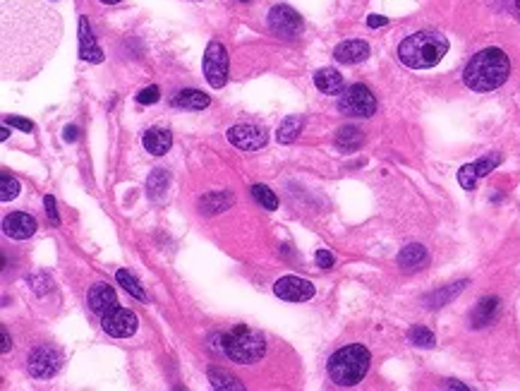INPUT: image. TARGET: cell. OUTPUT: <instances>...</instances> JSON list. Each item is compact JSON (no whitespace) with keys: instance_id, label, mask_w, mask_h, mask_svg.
<instances>
[{"instance_id":"cell-1","label":"cell","mask_w":520,"mask_h":391,"mask_svg":"<svg viewBox=\"0 0 520 391\" xmlns=\"http://www.w3.org/2000/svg\"><path fill=\"white\" fill-rule=\"evenodd\" d=\"M63 22L56 10L36 0L3 3V75L34 77L61 44Z\"/></svg>"},{"instance_id":"cell-2","label":"cell","mask_w":520,"mask_h":391,"mask_svg":"<svg viewBox=\"0 0 520 391\" xmlns=\"http://www.w3.org/2000/svg\"><path fill=\"white\" fill-rule=\"evenodd\" d=\"M511 75L509 56L501 49H484L470 58L463 70V82L472 91L499 89Z\"/></svg>"},{"instance_id":"cell-3","label":"cell","mask_w":520,"mask_h":391,"mask_svg":"<svg viewBox=\"0 0 520 391\" xmlns=\"http://www.w3.org/2000/svg\"><path fill=\"white\" fill-rule=\"evenodd\" d=\"M446 51H449L446 36L437 34V31H417V34H410L400 41L398 58L410 70H427L434 68L446 56Z\"/></svg>"},{"instance_id":"cell-4","label":"cell","mask_w":520,"mask_h":391,"mask_svg":"<svg viewBox=\"0 0 520 391\" xmlns=\"http://www.w3.org/2000/svg\"><path fill=\"white\" fill-rule=\"evenodd\" d=\"M370 350L360 343H353V346H345L328 357V377H331L333 384L338 387H355L365 380L367 370H370Z\"/></svg>"},{"instance_id":"cell-5","label":"cell","mask_w":520,"mask_h":391,"mask_svg":"<svg viewBox=\"0 0 520 391\" xmlns=\"http://www.w3.org/2000/svg\"><path fill=\"white\" fill-rule=\"evenodd\" d=\"M223 350H226V355L230 360L235 362H256L261 360L266 353V341L264 336H261V331H256L252 327H245V324H240V327H235L230 334L223 336Z\"/></svg>"},{"instance_id":"cell-6","label":"cell","mask_w":520,"mask_h":391,"mask_svg":"<svg viewBox=\"0 0 520 391\" xmlns=\"http://www.w3.org/2000/svg\"><path fill=\"white\" fill-rule=\"evenodd\" d=\"M338 108L340 113L355 116V118H370L377 113V98L365 84H353L345 91H340L338 96Z\"/></svg>"},{"instance_id":"cell-7","label":"cell","mask_w":520,"mask_h":391,"mask_svg":"<svg viewBox=\"0 0 520 391\" xmlns=\"http://www.w3.org/2000/svg\"><path fill=\"white\" fill-rule=\"evenodd\" d=\"M204 77L214 89H221L228 82V53L223 44L212 41L204 53Z\"/></svg>"},{"instance_id":"cell-8","label":"cell","mask_w":520,"mask_h":391,"mask_svg":"<svg viewBox=\"0 0 520 391\" xmlns=\"http://www.w3.org/2000/svg\"><path fill=\"white\" fill-rule=\"evenodd\" d=\"M269 26H271V31L276 36L293 39L300 34L302 19L291 5H276V8H271V12H269Z\"/></svg>"},{"instance_id":"cell-9","label":"cell","mask_w":520,"mask_h":391,"mask_svg":"<svg viewBox=\"0 0 520 391\" xmlns=\"http://www.w3.org/2000/svg\"><path fill=\"white\" fill-rule=\"evenodd\" d=\"M228 142L242 151H259L266 144V132L252 123H240L228 130Z\"/></svg>"},{"instance_id":"cell-10","label":"cell","mask_w":520,"mask_h":391,"mask_svg":"<svg viewBox=\"0 0 520 391\" xmlns=\"http://www.w3.org/2000/svg\"><path fill=\"white\" fill-rule=\"evenodd\" d=\"M101 327L108 336H115V339H128L137 331V317L132 310L125 308H113L110 313L103 315Z\"/></svg>"},{"instance_id":"cell-11","label":"cell","mask_w":520,"mask_h":391,"mask_svg":"<svg viewBox=\"0 0 520 391\" xmlns=\"http://www.w3.org/2000/svg\"><path fill=\"white\" fill-rule=\"evenodd\" d=\"M61 370V353L51 346H41L29 353V372L36 380H51Z\"/></svg>"},{"instance_id":"cell-12","label":"cell","mask_w":520,"mask_h":391,"mask_svg":"<svg viewBox=\"0 0 520 391\" xmlns=\"http://www.w3.org/2000/svg\"><path fill=\"white\" fill-rule=\"evenodd\" d=\"M274 293L281 298V300H291V303H305L314 295V286L307 281V278L300 276H283L276 281Z\"/></svg>"},{"instance_id":"cell-13","label":"cell","mask_w":520,"mask_h":391,"mask_svg":"<svg viewBox=\"0 0 520 391\" xmlns=\"http://www.w3.org/2000/svg\"><path fill=\"white\" fill-rule=\"evenodd\" d=\"M3 233L12 240H27L36 233V218L24 214V211H15V214L3 218Z\"/></svg>"},{"instance_id":"cell-14","label":"cell","mask_w":520,"mask_h":391,"mask_svg":"<svg viewBox=\"0 0 520 391\" xmlns=\"http://www.w3.org/2000/svg\"><path fill=\"white\" fill-rule=\"evenodd\" d=\"M87 303H89L91 313H96V315L103 317L106 313H110L113 308H118V295H115L113 288L106 286V283H96V286L89 288Z\"/></svg>"},{"instance_id":"cell-15","label":"cell","mask_w":520,"mask_h":391,"mask_svg":"<svg viewBox=\"0 0 520 391\" xmlns=\"http://www.w3.org/2000/svg\"><path fill=\"white\" fill-rule=\"evenodd\" d=\"M333 58L338 63L343 65H355V63H362L370 58V46L365 41H360V39H353V41H343L336 46L333 51Z\"/></svg>"},{"instance_id":"cell-16","label":"cell","mask_w":520,"mask_h":391,"mask_svg":"<svg viewBox=\"0 0 520 391\" xmlns=\"http://www.w3.org/2000/svg\"><path fill=\"white\" fill-rule=\"evenodd\" d=\"M80 56L89 63L103 61V51L98 49L94 41V34H91V29H89L87 17H80Z\"/></svg>"},{"instance_id":"cell-17","label":"cell","mask_w":520,"mask_h":391,"mask_svg":"<svg viewBox=\"0 0 520 391\" xmlns=\"http://www.w3.org/2000/svg\"><path fill=\"white\" fill-rule=\"evenodd\" d=\"M314 84H317V89L321 91V94L338 96L340 91H343V75L333 68H324L314 75Z\"/></svg>"},{"instance_id":"cell-18","label":"cell","mask_w":520,"mask_h":391,"mask_svg":"<svg viewBox=\"0 0 520 391\" xmlns=\"http://www.w3.org/2000/svg\"><path fill=\"white\" fill-rule=\"evenodd\" d=\"M142 144H144V149H147L149 154L163 156V154H166V151L170 149V144H173V137H170V132H168V130L154 128V130L144 132Z\"/></svg>"},{"instance_id":"cell-19","label":"cell","mask_w":520,"mask_h":391,"mask_svg":"<svg viewBox=\"0 0 520 391\" xmlns=\"http://www.w3.org/2000/svg\"><path fill=\"white\" fill-rule=\"evenodd\" d=\"M496 315H499V298H484V300L472 310L470 327L482 329V327H487V324H492Z\"/></svg>"},{"instance_id":"cell-20","label":"cell","mask_w":520,"mask_h":391,"mask_svg":"<svg viewBox=\"0 0 520 391\" xmlns=\"http://www.w3.org/2000/svg\"><path fill=\"white\" fill-rule=\"evenodd\" d=\"M209 101H212V98L199 89H182L173 96V106H177V108H192V111L207 108Z\"/></svg>"},{"instance_id":"cell-21","label":"cell","mask_w":520,"mask_h":391,"mask_svg":"<svg viewBox=\"0 0 520 391\" xmlns=\"http://www.w3.org/2000/svg\"><path fill=\"white\" fill-rule=\"evenodd\" d=\"M398 264H400V267H403L405 271L422 269L425 264H427V250L422 248V245H407V248L400 250Z\"/></svg>"},{"instance_id":"cell-22","label":"cell","mask_w":520,"mask_h":391,"mask_svg":"<svg viewBox=\"0 0 520 391\" xmlns=\"http://www.w3.org/2000/svg\"><path fill=\"white\" fill-rule=\"evenodd\" d=\"M465 286H467V281H458V283H453V286H449V288L437 290V293H432V295L425 300V303H427V308H432V310L444 308V305L449 303V300H453V298H456Z\"/></svg>"},{"instance_id":"cell-23","label":"cell","mask_w":520,"mask_h":391,"mask_svg":"<svg viewBox=\"0 0 520 391\" xmlns=\"http://www.w3.org/2000/svg\"><path fill=\"white\" fill-rule=\"evenodd\" d=\"M336 144H338V149H343V151H355L362 144V132L358 128H353V125H345V128H340L338 135H336Z\"/></svg>"},{"instance_id":"cell-24","label":"cell","mask_w":520,"mask_h":391,"mask_svg":"<svg viewBox=\"0 0 520 391\" xmlns=\"http://www.w3.org/2000/svg\"><path fill=\"white\" fill-rule=\"evenodd\" d=\"M209 382L214 384V389H235V391L245 389L238 377H233V375L226 372V370H221V367H212V370H209Z\"/></svg>"},{"instance_id":"cell-25","label":"cell","mask_w":520,"mask_h":391,"mask_svg":"<svg viewBox=\"0 0 520 391\" xmlns=\"http://www.w3.org/2000/svg\"><path fill=\"white\" fill-rule=\"evenodd\" d=\"M302 128V121L298 116H291V118H286L281 125H279V132H276V137H279V142L281 144H291L295 137H298V132Z\"/></svg>"},{"instance_id":"cell-26","label":"cell","mask_w":520,"mask_h":391,"mask_svg":"<svg viewBox=\"0 0 520 391\" xmlns=\"http://www.w3.org/2000/svg\"><path fill=\"white\" fill-rule=\"evenodd\" d=\"M115 278H118V283H120V286H123L125 290H128L130 295H135L137 300H147V293H144L142 286H140V283H137V278H135L132 274H130L128 269H120V271H118Z\"/></svg>"},{"instance_id":"cell-27","label":"cell","mask_w":520,"mask_h":391,"mask_svg":"<svg viewBox=\"0 0 520 391\" xmlns=\"http://www.w3.org/2000/svg\"><path fill=\"white\" fill-rule=\"evenodd\" d=\"M230 204H233V197L230 195H209V197H204V200L199 202V207L202 211H207V214H216V211H223V209H228Z\"/></svg>"},{"instance_id":"cell-28","label":"cell","mask_w":520,"mask_h":391,"mask_svg":"<svg viewBox=\"0 0 520 391\" xmlns=\"http://www.w3.org/2000/svg\"><path fill=\"white\" fill-rule=\"evenodd\" d=\"M407 341H410L412 346H417V348H432L434 343H437L434 334L427 327H412L410 331H407Z\"/></svg>"},{"instance_id":"cell-29","label":"cell","mask_w":520,"mask_h":391,"mask_svg":"<svg viewBox=\"0 0 520 391\" xmlns=\"http://www.w3.org/2000/svg\"><path fill=\"white\" fill-rule=\"evenodd\" d=\"M166 185H168V176H166V171L156 168L154 173H151L149 181H147L149 195L154 197V200H161V195H163V192H166Z\"/></svg>"},{"instance_id":"cell-30","label":"cell","mask_w":520,"mask_h":391,"mask_svg":"<svg viewBox=\"0 0 520 391\" xmlns=\"http://www.w3.org/2000/svg\"><path fill=\"white\" fill-rule=\"evenodd\" d=\"M252 197L264 209H269V211H274L276 207H279V200H276V195L266 188V185H254V188H252Z\"/></svg>"},{"instance_id":"cell-31","label":"cell","mask_w":520,"mask_h":391,"mask_svg":"<svg viewBox=\"0 0 520 391\" xmlns=\"http://www.w3.org/2000/svg\"><path fill=\"white\" fill-rule=\"evenodd\" d=\"M17 195H19V183L15 181V178H12L10 173L0 176V200L10 202V200H15Z\"/></svg>"},{"instance_id":"cell-32","label":"cell","mask_w":520,"mask_h":391,"mask_svg":"<svg viewBox=\"0 0 520 391\" xmlns=\"http://www.w3.org/2000/svg\"><path fill=\"white\" fill-rule=\"evenodd\" d=\"M477 171H475V163H467L463 168L458 171V183L463 185L465 190H475V183H477Z\"/></svg>"},{"instance_id":"cell-33","label":"cell","mask_w":520,"mask_h":391,"mask_svg":"<svg viewBox=\"0 0 520 391\" xmlns=\"http://www.w3.org/2000/svg\"><path fill=\"white\" fill-rule=\"evenodd\" d=\"M501 163V156L499 154H489V156H484V158H479V161H475V171H477V176L482 178L487 173H492L496 166Z\"/></svg>"},{"instance_id":"cell-34","label":"cell","mask_w":520,"mask_h":391,"mask_svg":"<svg viewBox=\"0 0 520 391\" xmlns=\"http://www.w3.org/2000/svg\"><path fill=\"white\" fill-rule=\"evenodd\" d=\"M159 98H161L159 87H147V89H142L140 94H137V101H140V103H156Z\"/></svg>"},{"instance_id":"cell-35","label":"cell","mask_w":520,"mask_h":391,"mask_svg":"<svg viewBox=\"0 0 520 391\" xmlns=\"http://www.w3.org/2000/svg\"><path fill=\"white\" fill-rule=\"evenodd\" d=\"M43 204H46V214H48L51 221H53L56 226H58V223H61V216H58V211H56V200L51 195H46L43 197Z\"/></svg>"},{"instance_id":"cell-36","label":"cell","mask_w":520,"mask_h":391,"mask_svg":"<svg viewBox=\"0 0 520 391\" xmlns=\"http://www.w3.org/2000/svg\"><path fill=\"white\" fill-rule=\"evenodd\" d=\"M5 123L12 125V128H17V130H22V132H34V123L24 121V118H8Z\"/></svg>"},{"instance_id":"cell-37","label":"cell","mask_w":520,"mask_h":391,"mask_svg":"<svg viewBox=\"0 0 520 391\" xmlns=\"http://www.w3.org/2000/svg\"><path fill=\"white\" fill-rule=\"evenodd\" d=\"M314 260H317V264H319L321 269H331V267H333V255H331V253H326V250H319Z\"/></svg>"},{"instance_id":"cell-38","label":"cell","mask_w":520,"mask_h":391,"mask_svg":"<svg viewBox=\"0 0 520 391\" xmlns=\"http://www.w3.org/2000/svg\"><path fill=\"white\" fill-rule=\"evenodd\" d=\"M388 22L386 17H381V15H370V19H367V24L372 26V29H377V26H384Z\"/></svg>"},{"instance_id":"cell-39","label":"cell","mask_w":520,"mask_h":391,"mask_svg":"<svg viewBox=\"0 0 520 391\" xmlns=\"http://www.w3.org/2000/svg\"><path fill=\"white\" fill-rule=\"evenodd\" d=\"M10 350V334L8 329H3V353H8Z\"/></svg>"},{"instance_id":"cell-40","label":"cell","mask_w":520,"mask_h":391,"mask_svg":"<svg viewBox=\"0 0 520 391\" xmlns=\"http://www.w3.org/2000/svg\"><path fill=\"white\" fill-rule=\"evenodd\" d=\"M506 3H509V8L520 17V0H506Z\"/></svg>"},{"instance_id":"cell-41","label":"cell","mask_w":520,"mask_h":391,"mask_svg":"<svg viewBox=\"0 0 520 391\" xmlns=\"http://www.w3.org/2000/svg\"><path fill=\"white\" fill-rule=\"evenodd\" d=\"M65 139H68V142H75V139H77V130H75V128H68V130H65Z\"/></svg>"},{"instance_id":"cell-42","label":"cell","mask_w":520,"mask_h":391,"mask_svg":"<svg viewBox=\"0 0 520 391\" xmlns=\"http://www.w3.org/2000/svg\"><path fill=\"white\" fill-rule=\"evenodd\" d=\"M8 128H10V125H3V130H0V139H8V135H10Z\"/></svg>"},{"instance_id":"cell-43","label":"cell","mask_w":520,"mask_h":391,"mask_svg":"<svg viewBox=\"0 0 520 391\" xmlns=\"http://www.w3.org/2000/svg\"><path fill=\"white\" fill-rule=\"evenodd\" d=\"M101 3H106V5H115V3H120V0H101Z\"/></svg>"}]
</instances>
